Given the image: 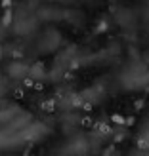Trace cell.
<instances>
[{
    "label": "cell",
    "instance_id": "obj_4",
    "mask_svg": "<svg viewBox=\"0 0 149 156\" xmlns=\"http://www.w3.org/2000/svg\"><path fill=\"white\" fill-rule=\"evenodd\" d=\"M61 44V34L58 30H46L40 38V50L42 51H54Z\"/></svg>",
    "mask_w": 149,
    "mask_h": 156
},
{
    "label": "cell",
    "instance_id": "obj_5",
    "mask_svg": "<svg viewBox=\"0 0 149 156\" xmlns=\"http://www.w3.org/2000/svg\"><path fill=\"white\" fill-rule=\"evenodd\" d=\"M61 21H67V23H71V25H82L84 13L80 10H75V8H71V10H63V17H61Z\"/></svg>",
    "mask_w": 149,
    "mask_h": 156
},
{
    "label": "cell",
    "instance_id": "obj_8",
    "mask_svg": "<svg viewBox=\"0 0 149 156\" xmlns=\"http://www.w3.org/2000/svg\"><path fill=\"white\" fill-rule=\"evenodd\" d=\"M145 10H147V13H149V0H147V4H145Z\"/></svg>",
    "mask_w": 149,
    "mask_h": 156
},
{
    "label": "cell",
    "instance_id": "obj_3",
    "mask_svg": "<svg viewBox=\"0 0 149 156\" xmlns=\"http://www.w3.org/2000/svg\"><path fill=\"white\" fill-rule=\"evenodd\" d=\"M115 23L122 29H132L138 23V15H136V12L128 10V8H122V10L115 12Z\"/></svg>",
    "mask_w": 149,
    "mask_h": 156
},
{
    "label": "cell",
    "instance_id": "obj_6",
    "mask_svg": "<svg viewBox=\"0 0 149 156\" xmlns=\"http://www.w3.org/2000/svg\"><path fill=\"white\" fill-rule=\"evenodd\" d=\"M40 17L46 21H61L63 10H59V8H46V10L40 12Z\"/></svg>",
    "mask_w": 149,
    "mask_h": 156
},
{
    "label": "cell",
    "instance_id": "obj_2",
    "mask_svg": "<svg viewBox=\"0 0 149 156\" xmlns=\"http://www.w3.org/2000/svg\"><path fill=\"white\" fill-rule=\"evenodd\" d=\"M103 93H105L103 86H101V84H94V86H90V88H84L80 93H78V99H80L82 103L96 105L98 101L103 99Z\"/></svg>",
    "mask_w": 149,
    "mask_h": 156
},
{
    "label": "cell",
    "instance_id": "obj_7",
    "mask_svg": "<svg viewBox=\"0 0 149 156\" xmlns=\"http://www.w3.org/2000/svg\"><path fill=\"white\" fill-rule=\"evenodd\" d=\"M138 143L149 147V120L142 126V129H140V133H138Z\"/></svg>",
    "mask_w": 149,
    "mask_h": 156
},
{
    "label": "cell",
    "instance_id": "obj_1",
    "mask_svg": "<svg viewBox=\"0 0 149 156\" xmlns=\"http://www.w3.org/2000/svg\"><path fill=\"white\" fill-rule=\"evenodd\" d=\"M121 86L124 90H143L149 86V67L143 61H134L121 73Z\"/></svg>",
    "mask_w": 149,
    "mask_h": 156
}]
</instances>
